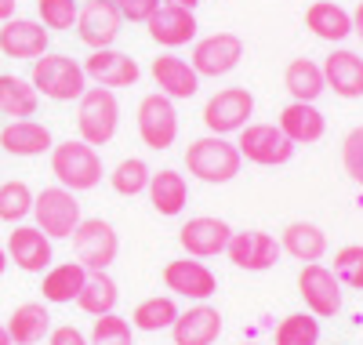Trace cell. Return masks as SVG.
I'll use <instances>...</instances> for the list:
<instances>
[{
  "mask_svg": "<svg viewBox=\"0 0 363 345\" xmlns=\"http://www.w3.org/2000/svg\"><path fill=\"white\" fill-rule=\"evenodd\" d=\"M51 175L69 193H87L102 182V153L84 138H66L51 146Z\"/></svg>",
  "mask_w": 363,
  "mask_h": 345,
  "instance_id": "obj_1",
  "label": "cell"
},
{
  "mask_svg": "<svg viewBox=\"0 0 363 345\" xmlns=\"http://www.w3.org/2000/svg\"><path fill=\"white\" fill-rule=\"evenodd\" d=\"M186 168L193 178L207 182V185H225L240 175L244 156H240L236 142H229L225 135H203L196 142H189L186 149Z\"/></svg>",
  "mask_w": 363,
  "mask_h": 345,
  "instance_id": "obj_2",
  "label": "cell"
},
{
  "mask_svg": "<svg viewBox=\"0 0 363 345\" xmlns=\"http://www.w3.org/2000/svg\"><path fill=\"white\" fill-rule=\"evenodd\" d=\"M29 84L37 87V95H44L51 102H77L87 91V73H84V66L77 58L44 51L40 58H33Z\"/></svg>",
  "mask_w": 363,
  "mask_h": 345,
  "instance_id": "obj_3",
  "label": "cell"
},
{
  "mask_svg": "<svg viewBox=\"0 0 363 345\" xmlns=\"http://www.w3.org/2000/svg\"><path fill=\"white\" fill-rule=\"evenodd\" d=\"M120 128V102L109 87H87L77 99V131L87 146H109Z\"/></svg>",
  "mask_w": 363,
  "mask_h": 345,
  "instance_id": "obj_4",
  "label": "cell"
},
{
  "mask_svg": "<svg viewBox=\"0 0 363 345\" xmlns=\"http://www.w3.org/2000/svg\"><path fill=\"white\" fill-rule=\"evenodd\" d=\"M33 218H37V229L51 240H69L84 222L77 193L62 190V185H48L33 197Z\"/></svg>",
  "mask_w": 363,
  "mask_h": 345,
  "instance_id": "obj_5",
  "label": "cell"
},
{
  "mask_svg": "<svg viewBox=\"0 0 363 345\" xmlns=\"http://www.w3.org/2000/svg\"><path fill=\"white\" fill-rule=\"evenodd\" d=\"M236 149L240 156H244L247 164H258V168H284L291 164V156H294V142L277 128V124H247L244 131L236 135Z\"/></svg>",
  "mask_w": 363,
  "mask_h": 345,
  "instance_id": "obj_6",
  "label": "cell"
},
{
  "mask_svg": "<svg viewBox=\"0 0 363 345\" xmlns=\"http://www.w3.org/2000/svg\"><path fill=\"white\" fill-rule=\"evenodd\" d=\"M69 240H73L77 262L87 273H106L116 262V255H120V236H116V229L106 222V218H84Z\"/></svg>",
  "mask_w": 363,
  "mask_h": 345,
  "instance_id": "obj_7",
  "label": "cell"
},
{
  "mask_svg": "<svg viewBox=\"0 0 363 345\" xmlns=\"http://www.w3.org/2000/svg\"><path fill=\"white\" fill-rule=\"evenodd\" d=\"M255 116V95L247 87H222L207 99L203 106V124L211 135H240Z\"/></svg>",
  "mask_w": 363,
  "mask_h": 345,
  "instance_id": "obj_8",
  "label": "cell"
},
{
  "mask_svg": "<svg viewBox=\"0 0 363 345\" xmlns=\"http://www.w3.org/2000/svg\"><path fill=\"white\" fill-rule=\"evenodd\" d=\"M247 44L240 33H229V29H218V33H207L193 44V58H189V66L200 73V77H229L236 66H240V58H244Z\"/></svg>",
  "mask_w": 363,
  "mask_h": 345,
  "instance_id": "obj_9",
  "label": "cell"
},
{
  "mask_svg": "<svg viewBox=\"0 0 363 345\" xmlns=\"http://www.w3.org/2000/svg\"><path fill=\"white\" fill-rule=\"evenodd\" d=\"M298 295L306 302V312H313L316 320H330L342 312V284L330 265L309 262L298 273Z\"/></svg>",
  "mask_w": 363,
  "mask_h": 345,
  "instance_id": "obj_10",
  "label": "cell"
},
{
  "mask_svg": "<svg viewBox=\"0 0 363 345\" xmlns=\"http://www.w3.org/2000/svg\"><path fill=\"white\" fill-rule=\"evenodd\" d=\"M138 138L157 153L171 149L178 138V109L160 91H153V95H145L138 102Z\"/></svg>",
  "mask_w": 363,
  "mask_h": 345,
  "instance_id": "obj_11",
  "label": "cell"
},
{
  "mask_svg": "<svg viewBox=\"0 0 363 345\" xmlns=\"http://www.w3.org/2000/svg\"><path fill=\"white\" fill-rule=\"evenodd\" d=\"M225 255L236 269H247V273H265L280 262L284 247L272 233H262V229H233L229 243H225Z\"/></svg>",
  "mask_w": 363,
  "mask_h": 345,
  "instance_id": "obj_12",
  "label": "cell"
},
{
  "mask_svg": "<svg viewBox=\"0 0 363 345\" xmlns=\"http://www.w3.org/2000/svg\"><path fill=\"white\" fill-rule=\"evenodd\" d=\"M164 288L178 298H189V302H211L218 291V276L207 262L200 258H174L164 265Z\"/></svg>",
  "mask_w": 363,
  "mask_h": 345,
  "instance_id": "obj_13",
  "label": "cell"
},
{
  "mask_svg": "<svg viewBox=\"0 0 363 345\" xmlns=\"http://www.w3.org/2000/svg\"><path fill=\"white\" fill-rule=\"evenodd\" d=\"M233 236V226L225 218H215V214H196L189 218L186 226L178 229V243L189 258H215V255H225V243Z\"/></svg>",
  "mask_w": 363,
  "mask_h": 345,
  "instance_id": "obj_14",
  "label": "cell"
},
{
  "mask_svg": "<svg viewBox=\"0 0 363 345\" xmlns=\"http://www.w3.org/2000/svg\"><path fill=\"white\" fill-rule=\"evenodd\" d=\"M120 29H124V18H120V11L113 8V0H87V4L80 8L77 15V37L91 48H113Z\"/></svg>",
  "mask_w": 363,
  "mask_h": 345,
  "instance_id": "obj_15",
  "label": "cell"
},
{
  "mask_svg": "<svg viewBox=\"0 0 363 345\" xmlns=\"http://www.w3.org/2000/svg\"><path fill=\"white\" fill-rule=\"evenodd\" d=\"M84 73L87 80H95V87H135L142 70H138V62L124 51H116V48H99V51H91L87 62H84Z\"/></svg>",
  "mask_w": 363,
  "mask_h": 345,
  "instance_id": "obj_16",
  "label": "cell"
},
{
  "mask_svg": "<svg viewBox=\"0 0 363 345\" xmlns=\"http://www.w3.org/2000/svg\"><path fill=\"white\" fill-rule=\"evenodd\" d=\"M149 73H153L160 95H167L171 102L193 99L196 91H200V73L189 66V58H182L174 51H160L153 58V66H149Z\"/></svg>",
  "mask_w": 363,
  "mask_h": 345,
  "instance_id": "obj_17",
  "label": "cell"
},
{
  "mask_svg": "<svg viewBox=\"0 0 363 345\" xmlns=\"http://www.w3.org/2000/svg\"><path fill=\"white\" fill-rule=\"evenodd\" d=\"M222 334V312L211 302H193L189 309L178 312V320L171 324L174 345H215Z\"/></svg>",
  "mask_w": 363,
  "mask_h": 345,
  "instance_id": "obj_18",
  "label": "cell"
},
{
  "mask_svg": "<svg viewBox=\"0 0 363 345\" xmlns=\"http://www.w3.org/2000/svg\"><path fill=\"white\" fill-rule=\"evenodd\" d=\"M4 251H8V262H15L22 273H48L55 262L51 236H44L37 226H15Z\"/></svg>",
  "mask_w": 363,
  "mask_h": 345,
  "instance_id": "obj_19",
  "label": "cell"
},
{
  "mask_svg": "<svg viewBox=\"0 0 363 345\" xmlns=\"http://www.w3.org/2000/svg\"><path fill=\"white\" fill-rule=\"evenodd\" d=\"M145 26H149V37H153L164 51L186 48L189 40H196V29H200L196 26V11L174 8V4H160Z\"/></svg>",
  "mask_w": 363,
  "mask_h": 345,
  "instance_id": "obj_20",
  "label": "cell"
},
{
  "mask_svg": "<svg viewBox=\"0 0 363 345\" xmlns=\"http://www.w3.org/2000/svg\"><path fill=\"white\" fill-rule=\"evenodd\" d=\"M0 51L8 58H26L33 62L48 51V29L37 18H8L0 22Z\"/></svg>",
  "mask_w": 363,
  "mask_h": 345,
  "instance_id": "obj_21",
  "label": "cell"
},
{
  "mask_svg": "<svg viewBox=\"0 0 363 345\" xmlns=\"http://www.w3.org/2000/svg\"><path fill=\"white\" fill-rule=\"evenodd\" d=\"M320 66H323L327 91H335L338 99H363V58L356 51L335 48Z\"/></svg>",
  "mask_w": 363,
  "mask_h": 345,
  "instance_id": "obj_22",
  "label": "cell"
},
{
  "mask_svg": "<svg viewBox=\"0 0 363 345\" xmlns=\"http://www.w3.org/2000/svg\"><path fill=\"white\" fill-rule=\"evenodd\" d=\"M55 138H51V128L40 120H8L0 128V149L11 153V156H44L51 153Z\"/></svg>",
  "mask_w": 363,
  "mask_h": 345,
  "instance_id": "obj_23",
  "label": "cell"
},
{
  "mask_svg": "<svg viewBox=\"0 0 363 345\" xmlns=\"http://www.w3.org/2000/svg\"><path fill=\"white\" fill-rule=\"evenodd\" d=\"M277 128L294 142V146H313L327 135V116L316 109V102H287L280 109Z\"/></svg>",
  "mask_w": 363,
  "mask_h": 345,
  "instance_id": "obj_24",
  "label": "cell"
},
{
  "mask_svg": "<svg viewBox=\"0 0 363 345\" xmlns=\"http://www.w3.org/2000/svg\"><path fill=\"white\" fill-rule=\"evenodd\" d=\"M306 29L316 40L342 44L345 37H352V11H345L335 0H313L306 8Z\"/></svg>",
  "mask_w": 363,
  "mask_h": 345,
  "instance_id": "obj_25",
  "label": "cell"
},
{
  "mask_svg": "<svg viewBox=\"0 0 363 345\" xmlns=\"http://www.w3.org/2000/svg\"><path fill=\"white\" fill-rule=\"evenodd\" d=\"M145 193H149V204L157 207V214L174 218V214L186 211V204H189V182H186L182 171L164 168V171L149 175V190Z\"/></svg>",
  "mask_w": 363,
  "mask_h": 345,
  "instance_id": "obj_26",
  "label": "cell"
},
{
  "mask_svg": "<svg viewBox=\"0 0 363 345\" xmlns=\"http://www.w3.org/2000/svg\"><path fill=\"white\" fill-rule=\"evenodd\" d=\"M4 327L11 334V345H40L51 334V312L44 302H22Z\"/></svg>",
  "mask_w": 363,
  "mask_h": 345,
  "instance_id": "obj_27",
  "label": "cell"
},
{
  "mask_svg": "<svg viewBox=\"0 0 363 345\" xmlns=\"http://www.w3.org/2000/svg\"><path fill=\"white\" fill-rule=\"evenodd\" d=\"M280 247L284 255H291L294 262L309 265V262H320L327 255V233L313 222H291L284 233H280Z\"/></svg>",
  "mask_w": 363,
  "mask_h": 345,
  "instance_id": "obj_28",
  "label": "cell"
},
{
  "mask_svg": "<svg viewBox=\"0 0 363 345\" xmlns=\"http://www.w3.org/2000/svg\"><path fill=\"white\" fill-rule=\"evenodd\" d=\"M284 87H287L291 102H316L327 91L323 66L313 58H291L287 70H284Z\"/></svg>",
  "mask_w": 363,
  "mask_h": 345,
  "instance_id": "obj_29",
  "label": "cell"
},
{
  "mask_svg": "<svg viewBox=\"0 0 363 345\" xmlns=\"http://www.w3.org/2000/svg\"><path fill=\"white\" fill-rule=\"evenodd\" d=\"M84 280H87V269H84L80 262H58V265H51V269L44 273V284H40L44 302H51V305H69V302H77Z\"/></svg>",
  "mask_w": 363,
  "mask_h": 345,
  "instance_id": "obj_30",
  "label": "cell"
},
{
  "mask_svg": "<svg viewBox=\"0 0 363 345\" xmlns=\"http://www.w3.org/2000/svg\"><path fill=\"white\" fill-rule=\"evenodd\" d=\"M37 106H40V95L33 84L15 73H0V116L29 120V116H37Z\"/></svg>",
  "mask_w": 363,
  "mask_h": 345,
  "instance_id": "obj_31",
  "label": "cell"
},
{
  "mask_svg": "<svg viewBox=\"0 0 363 345\" xmlns=\"http://www.w3.org/2000/svg\"><path fill=\"white\" fill-rule=\"evenodd\" d=\"M178 302L174 295H149L135 305L131 312V327L145 331V334H157V331H171V324L178 320Z\"/></svg>",
  "mask_w": 363,
  "mask_h": 345,
  "instance_id": "obj_32",
  "label": "cell"
},
{
  "mask_svg": "<svg viewBox=\"0 0 363 345\" xmlns=\"http://www.w3.org/2000/svg\"><path fill=\"white\" fill-rule=\"evenodd\" d=\"M120 302V288L109 273H87L84 288L77 295V305L87 312V317H106V312H116Z\"/></svg>",
  "mask_w": 363,
  "mask_h": 345,
  "instance_id": "obj_33",
  "label": "cell"
},
{
  "mask_svg": "<svg viewBox=\"0 0 363 345\" xmlns=\"http://www.w3.org/2000/svg\"><path fill=\"white\" fill-rule=\"evenodd\" d=\"M277 345H320V320L313 312H291L272 331Z\"/></svg>",
  "mask_w": 363,
  "mask_h": 345,
  "instance_id": "obj_34",
  "label": "cell"
},
{
  "mask_svg": "<svg viewBox=\"0 0 363 345\" xmlns=\"http://www.w3.org/2000/svg\"><path fill=\"white\" fill-rule=\"evenodd\" d=\"M33 190L22 182V178H11V182H0V222L8 226H18L26 214H33Z\"/></svg>",
  "mask_w": 363,
  "mask_h": 345,
  "instance_id": "obj_35",
  "label": "cell"
},
{
  "mask_svg": "<svg viewBox=\"0 0 363 345\" xmlns=\"http://www.w3.org/2000/svg\"><path fill=\"white\" fill-rule=\"evenodd\" d=\"M149 164L142 160V156H128V160H120L109 175V185L120 193V197H138L149 190Z\"/></svg>",
  "mask_w": 363,
  "mask_h": 345,
  "instance_id": "obj_36",
  "label": "cell"
},
{
  "mask_svg": "<svg viewBox=\"0 0 363 345\" xmlns=\"http://www.w3.org/2000/svg\"><path fill=\"white\" fill-rule=\"evenodd\" d=\"M87 341L91 345H135V327L131 320L116 317V312H106V317H95Z\"/></svg>",
  "mask_w": 363,
  "mask_h": 345,
  "instance_id": "obj_37",
  "label": "cell"
},
{
  "mask_svg": "<svg viewBox=\"0 0 363 345\" xmlns=\"http://www.w3.org/2000/svg\"><path fill=\"white\" fill-rule=\"evenodd\" d=\"M335 276L342 288H352V291H363V243H349L342 251H335Z\"/></svg>",
  "mask_w": 363,
  "mask_h": 345,
  "instance_id": "obj_38",
  "label": "cell"
},
{
  "mask_svg": "<svg viewBox=\"0 0 363 345\" xmlns=\"http://www.w3.org/2000/svg\"><path fill=\"white\" fill-rule=\"evenodd\" d=\"M37 15H40L44 29H73L80 4L77 0H37Z\"/></svg>",
  "mask_w": 363,
  "mask_h": 345,
  "instance_id": "obj_39",
  "label": "cell"
},
{
  "mask_svg": "<svg viewBox=\"0 0 363 345\" xmlns=\"http://www.w3.org/2000/svg\"><path fill=\"white\" fill-rule=\"evenodd\" d=\"M342 168L356 185H363V124L342 138Z\"/></svg>",
  "mask_w": 363,
  "mask_h": 345,
  "instance_id": "obj_40",
  "label": "cell"
},
{
  "mask_svg": "<svg viewBox=\"0 0 363 345\" xmlns=\"http://www.w3.org/2000/svg\"><path fill=\"white\" fill-rule=\"evenodd\" d=\"M113 8L120 11L124 22H149L153 11L160 8V0H113Z\"/></svg>",
  "mask_w": 363,
  "mask_h": 345,
  "instance_id": "obj_41",
  "label": "cell"
},
{
  "mask_svg": "<svg viewBox=\"0 0 363 345\" xmlns=\"http://www.w3.org/2000/svg\"><path fill=\"white\" fill-rule=\"evenodd\" d=\"M48 345H91V341H87V334H84L80 327H73V324H62V327H51V334H48Z\"/></svg>",
  "mask_w": 363,
  "mask_h": 345,
  "instance_id": "obj_42",
  "label": "cell"
},
{
  "mask_svg": "<svg viewBox=\"0 0 363 345\" xmlns=\"http://www.w3.org/2000/svg\"><path fill=\"white\" fill-rule=\"evenodd\" d=\"M352 33L359 37V44H363V0L356 4V11H352Z\"/></svg>",
  "mask_w": 363,
  "mask_h": 345,
  "instance_id": "obj_43",
  "label": "cell"
},
{
  "mask_svg": "<svg viewBox=\"0 0 363 345\" xmlns=\"http://www.w3.org/2000/svg\"><path fill=\"white\" fill-rule=\"evenodd\" d=\"M15 8H18V0H0V22L15 18Z\"/></svg>",
  "mask_w": 363,
  "mask_h": 345,
  "instance_id": "obj_44",
  "label": "cell"
},
{
  "mask_svg": "<svg viewBox=\"0 0 363 345\" xmlns=\"http://www.w3.org/2000/svg\"><path fill=\"white\" fill-rule=\"evenodd\" d=\"M164 4H174V8H186V11H196L200 0H164Z\"/></svg>",
  "mask_w": 363,
  "mask_h": 345,
  "instance_id": "obj_45",
  "label": "cell"
},
{
  "mask_svg": "<svg viewBox=\"0 0 363 345\" xmlns=\"http://www.w3.org/2000/svg\"><path fill=\"white\" fill-rule=\"evenodd\" d=\"M0 345H11V334H8V327L0 324Z\"/></svg>",
  "mask_w": 363,
  "mask_h": 345,
  "instance_id": "obj_46",
  "label": "cell"
},
{
  "mask_svg": "<svg viewBox=\"0 0 363 345\" xmlns=\"http://www.w3.org/2000/svg\"><path fill=\"white\" fill-rule=\"evenodd\" d=\"M4 269H8V251L0 247V276H4Z\"/></svg>",
  "mask_w": 363,
  "mask_h": 345,
  "instance_id": "obj_47",
  "label": "cell"
},
{
  "mask_svg": "<svg viewBox=\"0 0 363 345\" xmlns=\"http://www.w3.org/2000/svg\"><path fill=\"white\" fill-rule=\"evenodd\" d=\"M244 345H258V341H244Z\"/></svg>",
  "mask_w": 363,
  "mask_h": 345,
  "instance_id": "obj_48",
  "label": "cell"
},
{
  "mask_svg": "<svg viewBox=\"0 0 363 345\" xmlns=\"http://www.w3.org/2000/svg\"><path fill=\"white\" fill-rule=\"evenodd\" d=\"M335 345H342V341H335Z\"/></svg>",
  "mask_w": 363,
  "mask_h": 345,
  "instance_id": "obj_49",
  "label": "cell"
}]
</instances>
